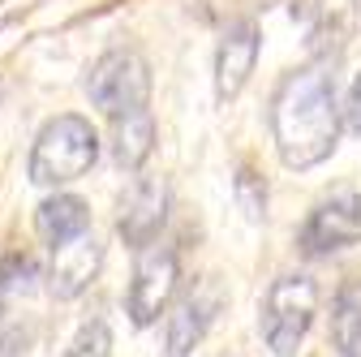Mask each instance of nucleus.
Instances as JSON below:
<instances>
[{
    "instance_id": "obj_1",
    "label": "nucleus",
    "mask_w": 361,
    "mask_h": 357,
    "mask_svg": "<svg viewBox=\"0 0 361 357\" xmlns=\"http://www.w3.org/2000/svg\"><path fill=\"white\" fill-rule=\"evenodd\" d=\"M271 138L284 168H319L340 147V104L331 61H305L271 95Z\"/></svg>"
},
{
    "instance_id": "obj_2",
    "label": "nucleus",
    "mask_w": 361,
    "mask_h": 357,
    "mask_svg": "<svg viewBox=\"0 0 361 357\" xmlns=\"http://www.w3.org/2000/svg\"><path fill=\"white\" fill-rule=\"evenodd\" d=\"M99 159V133L86 116L78 112H61L52 116L48 125L39 129V138L30 147V181L35 186H65V181H78L95 168Z\"/></svg>"
},
{
    "instance_id": "obj_3",
    "label": "nucleus",
    "mask_w": 361,
    "mask_h": 357,
    "mask_svg": "<svg viewBox=\"0 0 361 357\" xmlns=\"http://www.w3.org/2000/svg\"><path fill=\"white\" fill-rule=\"evenodd\" d=\"M314 315H319V284L310 276H280L271 280L267 297H262V340L276 357H297V349L305 344Z\"/></svg>"
},
{
    "instance_id": "obj_4",
    "label": "nucleus",
    "mask_w": 361,
    "mask_h": 357,
    "mask_svg": "<svg viewBox=\"0 0 361 357\" xmlns=\"http://www.w3.org/2000/svg\"><path fill=\"white\" fill-rule=\"evenodd\" d=\"M86 95L108 116H125L133 108H147L151 104V69L133 48H112L90 65Z\"/></svg>"
},
{
    "instance_id": "obj_5",
    "label": "nucleus",
    "mask_w": 361,
    "mask_h": 357,
    "mask_svg": "<svg viewBox=\"0 0 361 357\" xmlns=\"http://www.w3.org/2000/svg\"><path fill=\"white\" fill-rule=\"evenodd\" d=\"M180 289V258L172 246H147L133 262V280H129V293H125V315L133 327H151L164 310L172 305Z\"/></svg>"
},
{
    "instance_id": "obj_6",
    "label": "nucleus",
    "mask_w": 361,
    "mask_h": 357,
    "mask_svg": "<svg viewBox=\"0 0 361 357\" xmlns=\"http://www.w3.org/2000/svg\"><path fill=\"white\" fill-rule=\"evenodd\" d=\"M357 241H361V194L357 190H336L319 198L297 233V250L305 258H327Z\"/></svg>"
},
{
    "instance_id": "obj_7",
    "label": "nucleus",
    "mask_w": 361,
    "mask_h": 357,
    "mask_svg": "<svg viewBox=\"0 0 361 357\" xmlns=\"http://www.w3.org/2000/svg\"><path fill=\"white\" fill-rule=\"evenodd\" d=\"M219 310H224V284H219L215 276L194 280V289L180 297V301L172 305V315H168L164 353H168V357H190V353L207 340V332H211V323H215Z\"/></svg>"
},
{
    "instance_id": "obj_8",
    "label": "nucleus",
    "mask_w": 361,
    "mask_h": 357,
    "mask_svg": "<svg viewBox=\"0 0 361 357\" xmlns=\"http://www.w3.org/2000/svg\"><path fill=\"white\" fill-rule=\"evenodd\" d=\"M39 267L26 254L0 258V357H22L35 340V319L18 315V301L30 297Z\"/></svg>"
},
{
    "instance_id": "obj_9",
    "label": "nucleus",
    "mask_w": 361,
    "mask_h": 357,
    "mask_svg": "<svg viewBox=\"0 0 361 357\" xmlns=\"http://www.w3.org/2000/svg\"><path fill=\"white\" fill-rule=\"evenodd\" d=\"M258 52H262V35L254 22L224 26L219 48H215V99L219 104H233L245 91V82L258 65Z\"/></svg>"
},
{
    "instance_id": "obj_10",
    "label": "nucleus",
    "mask_w": 361,
    "mask_h": 357,
    "mask_svg": "<svg viewBox=\"0 0 361 357\" xmlns=\"http://www.w3.org/2000/svg\"><path fill=\"white\" fill-rule=\"evenodd\" d=\"M164 219H168V181L164 176H138L121 202V224H116L121 241L129 250H147L159 237Z\"/></svg>"
},
{
    "instance_id": "obj_11",
    "label": "nucleus",
    "mask_w": 361,
    "mask_h": 357,
    "mask_svg": "<svg viewBox=\"0 0 361 357\" xmlns=\"http://www.w3.org/2000/svg\"><path fill=\"white\" fill-rule=\"evenodd\" d=\"M99 262H104V246L82 233L65 246H56V258H52V272H48V289L56 301H73L90 289V280L99 276Z\"/></svg>"
},
{
    "instance_id": "obj_12",
    "label": "nucleus",
    "mask_w": 361,
    "mask_h": 357,
    "mask_svg": "<svg viewBox=\"0 0 361 357\" xmlns=\"http://www.w3.org/2000/svg\"><path fill=\"white\" fill-rule=\"evenodd\" d=\"M353 30H357V0H319L310 13V56L336 65Z\"/></svg>"
},
{
    "instance_id": "obj_13",
    "label": "nucleus",
    "mask_w": 361,
    "mask_h": 357,
    "mask_svg": "<svg viewBox=\"0 0 361 357\" xmlns=\"http://www.w3.org/2000/svg\"><path fill=\"white\" fill-rule=\"evenodd\" d=\"M112 155L125 172H142V164L155 155V116H151V108H133L125 116H112Z\"/></svg>"
},
{
    "instance_id": "obj_14",
    "label": "nucleus",
    "mask_w": 361,
    "mask_h": 357,
    "mask_svg": "<svg viewBox=\"0 0 361 357\" xmlns=\"http://www.w3.org/2000/svg\"><path fill=\"white\" fill-rule=\"evenodd\" d=\"M86 229H90V207L78 194H52V198H43L39 211H35V233L52 250L73 241V237H82Z\"/></svg>"
},
{
    "instance_id": "obj_15",
    "label": "nucleus",
    "mask_w": 361,
    "mask_h": 357,
    "mask_svg": "<svg viewBox=\"0 0 361 357\" xmlns=\"http://www.w3.org/2000/svg\"><path fill=\"white\" fill-rule=\"evenodd\" d=\"M331 344H336V357H361V280H348L336 293Z\"/></svg>"
},
{
    "instance_id": "obj_16",
    "label": "nucleus",
    "mask_w": 361,
    "mask_h": 357,
    "mask_svg": "<svg viewBox=\"0 0 361 357\" xmlns=\"http://www.w3.org/2000/svg\"><path fill=\"white\" fill-rule=\"evenodd\" d=\"M233 198H237V207L245 211V219L250 224H258V219H267V181L245 164V168H237V176H233Z\"/></svg>"
},
{
    "instance_id": "obj_17",
    "label": "nucleus",
    "mask_w": 361,
    "mask_h": 357,
    "mask_svg": "<svg viewBox=\"0 0 361 357\" xmlns=\"http://www.w3.org/2000/svg\"><path fill=\"white\" fill-rule=\"evenodd\" d=\"M65 357H112V332H108V323H104L99 315L86 319V323L73 332Z\"/></svg>"
},
{
    "instance_id": "obj_18",
    "label": "nucleus",
    "mask_w": 361,
    "mask_h": 357,
    "mask_svg": "<svg viewBox=\"0 0 361 357\" xmlns=\"http://www.w3.org/2000/svg\"><path fill=\"white\" fill-rule=\"evenodd\" d=\"M348 125L361 133V73H357V82H353V95H348Z\"/></svg>"
}]
</instances>
